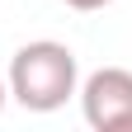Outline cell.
<instances>
[{"label": "cell", "mask_w": 132, "mask_h": 132, "mask_svg": "<svg viewBox=\"0 0 132 132\" xmlns=\"http://www.w3.org/2000/svg\"><path fill=\"white\" fill-rule=\"evenodd\" d=\"M80 109L94 132H132V71L104 66L80 85Z\"/></svg>", "instance_id": "7a4b0ae2"}, {"label": "cell", "mask_w": 132, "mask_h": 132, "mask_svg": "<svg viewBox=\"0 0 132 132\" xmlns=\"http://www.w3.org/2000/svg\"><path fill=\"white\" fill-rule=\"evenodd\" d=\"M76 85H80V66L66 43H52V38L24 43L10 61V94L28 113H57L76 94Z\"/></svg>", "instance_id": "6da1fadb"}, {"label": "cell", "mask_w": 132, "mask_h": 132, "mask_svg": "<svg viewBox=\"0 0 132 132\" xmlns=\"http://www.w3.org/2000/svg\"><path fill=\"white\" fill-rule=\"evenodd\" d=\"M5 94H10V85H5V80H0V109H5Z\"/></svg>", "instance_id": "277c9868"}, {"label": "cell", "mask_w": 132, "mask_h": 132, "mask_svg": "<svg viewBox=\"0 0 132 132\" xmlns=\"http://www.w3.org/2000/svg\"><path fill=\"white\" fill-rule=\"evenodd\" d=\"M61 5H71V10H85V14H90V10H104V5H113V0H61Z\"/></svg>", "instance_id": "3957f363"}]
</instances>
